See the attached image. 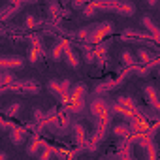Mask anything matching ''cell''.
<instances>
[{"mask_svg":"<svg viewBox=\"0 0 160 160\" xmlns=\"http://www.w3.org/2000/svg\"><path fill=\"white\" fill-rule=\"evenodd\" d=\"M141 23L145 25V28L149 30V34L152 36V40L156 42V43H160V27L149 17V15H143V19H141Z\"/></svg>","mask_w":160,"mask_h":160,"instance_id":"4fadbf2b","label":"cell"},{"mask_svg":"<svg viewBox=\"0 0 160 160\" xmlns=\"http://www.w3.org/2000/svg\"><path fill=\"white\" fill-rule=\"evenodd\" d=\"M113 113L115 115H121L124 121L130 122L132 119H136L138 115H141V106H138V102L130 94L117 96L113 100Z\"/></svg>","mask_w":160,"mask_h":160,"instance_id":"277c9868","label":"cell"},{"mask_svg":"<svg viewBox=\"0 0 160 160\" xmlns=\"http://www.w3.org/2000/svg\"><path fill=\"white\" fill-rule=\"evenodd\" d=\"M19 109H21V104H19V102H13V104H10V106L4 109V115H6V117H15V115L19 113Z\"/></svg>","mask_w":160,"mask_h":160,"instance_id":"d4e9b609","label":"cell"},{"mask_svg":"<svg viewBox=\"0 0 160 160\" xmlns=\"http://www.w3.org/2000/svg\"><path fill=\"white\" fill-rule=\"evenodd\" d=\"M87 85L85 83H75L72 87V92H70V98L68 102L64 104L66 111L72 113V115H79V113H83L85 111V106H87Z\"/></svg>","mask_w":160,"mask_h":160,"instance_id":"5b68a950","label":"cell"},{"mask_svg":"<svg viewBox=\"0 0 160 160\" xmlns=\"http://www.w3.org/2000/svg\"><path fill=\"white\" fill-rule=\"evenodd\" d=\"M143 94H145L147 104H149V106H152L156 111H160V92L156 91V87H152V85H145Z\"/></svg>","mask_w":160,"mask_h":160,"instance_id":"9c48e42d","label":"cell"},{"mask_svg":"<svg viewBox=\"0 0 160 160\" xmlns=\"http://www.w3.org/2000/svg\"><path fill=\"white\" fill-rule=\"evenodd\" d=\"M72 6L77 10V8H81V6H85V0H73V2H72Z\"/></svg>","mask_w":160,"mask_h":160,"instance_id":"83f0119b","label":"cell"},{"mask_svg":"<svg viewBox=\"0 0 160 160\" xmlns=\"http://www.w3.org/2000/svg\"><path fill=\"white\" fill-rule=\"evenodd\" d=\"M43 145H45V141H42V139H38V136H34L32 141H30V145L27 147V154H30V156L38 154V151L43 149Z\"/></svg>","mask_w":160,"mask_h":160,"instance_id":"44dd1931","label":"cell"},{"mask_svg":"<svg viewBox=\"0 0 160 160\" xmlns=\"http://www.w3.org/2000/svg\"><path fill=\"white\" fill-rule=\"evenodd\" d=\"M158 4H160V2H158Z\"/></svg>","mask_w":160,"mask_h":160,"instance_id":"f546056e","label":"cell"},{"mask_svg":"<svg viewBox=\"0 0 160 160\" xmlns=\"http://www.w3.org/2000/svg\"><path fill=\"white\" fill-rule=\"evenodd\" d=\"M25 66V58L15 55H6L0 58V70H21Z\"/></svg>","mask_w":160,"mask_h":160,"instance_id":"ba28073f","label":"cell"},{"mask_svg":"<svg viewBox=\"0 0 160 160\" xmlns=\"http://www.w3.org/2000/svg\"><path fill=\"white\" fill-rule=\"evenodd\" d=\"M108 47H109V42H100V43H96V47H94L96 62H98L100 68L106 66V60H108Z\"/></svg>","mask_w":160,"mask_h":160,"instance_id":"8fae6325","label":"cell"},{"mask_svg":"<svg viewBox=\"0 0 160 160\" xmlns=\"http://www.w3.org/2000/svg\"><path fill=\"white\" fill-rule=\"evenodd\" d=\"M115 32V25L111 21H102V23H96V25H89L81 30L75 32V38L81 40L85 43H100L104 42L108 36H111Z\"/></svg>","mask_w":160,"mask_h":160,"instance_id":"7a4b0ae2","label":"cell"},{"mask_svg":"<svg viewBox=\"0 0 160 160\" xmlns=\"http://www.w3.org/2000/svg\"><path fill=\"white\" fill-rule=\"evenodd\" d=\"M91 115H92V122H94V134H92V141L98 143L106 138L111 119H113V102H109L104 96H98L91 102Z\"/></svg>","mask_w":160,"mask_h":160,"instance_id":"6da1fadb","label":"cell"},{"mask_svg":"<svg viewBox=\"0 0 160 160\" xmlns=\"http://www.w3.org/2000/svg\"><path fill=\"white\" fill-rule=\"evenodd\" d=\"M122 36H132V38H145V40H152V36L149 32H143V30H138V28H126L122 32Z\"/></svg>","mask_w":160,"mask_h":160,"instance_id":"7402d4cb","label":"cell"},{"mask_svg":"<svg viewBox=\"0 0 160 160\" xmlns=\"http://www.w3.org/2000/svg\"><path fill=\"white\" fill-rule=\"evenodd\" d=\"M66 45H68V40H66V38H60L58 42H55V45H53V49H51V58H53V60H60V58H64Z\"/></svg>","mask_w":160,"mask_h":160,"instance_id":"9a60e30c","label":"cell"},{"mask_svg":"<svg viewBox=\"0 0 160 160\" xmlns=\"http://www.w3.org/2000/svg\"><path fill=\"white\" fill-rule=\"evenodd\" d=\"M113 134H115L117 138H128V136H132L130 122H128V121H124V122L115 124V126H113Z\"/></svg>","mask_w":160,"mask_h":160,"instance_id":"ac0fdd59","label":"cell"},{"mask_svg":"<svg viewBox=\"0 0 160 160\" xmlns=\"http://www.w3.org/2000/svg\"><path fill=\"white\" fill-rule=\"evenodd\" d=\"M64 60L68 62V66L70 68H77L79 66V55H77V51L72 47V43H70V40H68V45H66V51H64Z\"/></svg>","mask_w":160,"mask_h":160,"instance_id":"5bb4252c","label":"cell"},{"mask_svg":"<svg viewBox=\"0 0 160 160\" xmlns=\"http://www.w3.org/2000/svg\"><path fill=\"white\" fill-rule=\"evenodd\" d=\"M0 92L6 94V92H17V94H38L40 92V85L36 79H23V81H17L8 85V87H2Z\"/></svg>","mask_w":160,"mask_h":160,"instance_id":"8992f818","label":"cell"},{"mask_svg":"<svg viewBox=\"0 0 160 160\" xmlns=\"http://www.w3.org/2000/svg\"><path fill=\"white\" fill-rule=\"evenodd\" d=\"M47 91H49L57 100H60L62 104H66L68 98H70V92H72V83H70V79H62V81L51 79V81L47 83Z\"/></svg>","mask_w":160,"mask_h":160,"instance_id":"52a82bcc","label":"cell"},{"mask_svg":"<svg viewBox=\"0 0 160 160\" xmlns=\"http://www.w3.org/2000/svg\"><path fill=\"white\" fill-rule=\"evenodd\" d=\"M121 62H122L124 68H132V66H138V57H136V53L124 49V51L121 53Z\"/></svg>","mask_w":160,"mask_h":160,"instance_id":"e0dca14e","label":"cell"},{"mask_svg":"<svg viewBox=\"0 0 160 160\" xmlns=\"http://www.w3.org/2000/svg\"><path fill=\"white\" fill-rule=\"evenodd\" d=\"M15 81H17V79H15L13 70H2V72H0V85H2V87H8V85H12Z\"/></svg>","mask_w":160,"mask_h":160,"instance_id":"ffe728a7","label":"cell"},{"mask_svg":"<svg viewBox=\"0 0 160 160\" xmlns=\"http://www.w3.org/2000/svg\"><path fill=\"white\" fill-rule=\"evenodd\" d=\"M158 73H160V72H158Z\"/></svg>","mask_w":160,"mask_h":160,"instance_id":"4dcf8cb0","label":"cell"},{"mask_svg":"<svg viewBox=\"0 0 160 160\" xmlns=\"http://www.w3.org/2000/svg\"><path fill=\"white\" fill-rule=\"evenodd\" d=\"M147 2H149L151 6H154V4H158V2H160V0H147Z\"/></svg>","mask_w":160,"mask_h":160,"instance_id":"f1b7e54d","label":"cell"},{"mask_svg":"<svg viewBox=\"0 0 160 160\" xmlns=\"http://www.w3.org/2000/svg\"><path fill=\"white\" fill-rule=\"evenodd\" d=\"M40 25H43L42 19H36L34 15H27V19H25V27L27 28H38Z\"/></svg>","mask_w":160,"mask_h":160,"instance_id":"cb8c5ba5","label":"cell"},{"mask_svg":"<svg viewBox=\"0 0 160 160\" xmlns=\"http://www.w3.org/2000/svg\"><path fill=\"white\" fill-rule=\"evenodd\" d=\"M34 119H36V122H42V121L45 119L43 111H42V109H34Z\"/></svg>","mask_w":160,"mask_h":160,"instance_id":"4316f807","label":"cell"},{"mask_svg":"<svg viewBox=\"0 0 160 160\" xmlns=\"http://www.w3.org/2000/svg\"><path fill=\"white\" fill-rule=\"evenodd\" d=\"M72 130H73V138H75V145H79V147H83L85 143H87V139H89V134H87V128L81 124V122H75L73 126H72Z\"/></svg>","mask_w":160,"mask_h":160,"instance_id":"30bf717a","label":"cell"},{"mask_svg":"<svg viewBox=\"0 0 160 160\" xmlns=\"http://www.w3.org/2000/svg\"><path fill=\"white\" fill-rule=\"evenodd\" d=\"M27 136H28V132H27V128H21V126H12V130H10V141L17 147V145H21L25 139H27Z\"/></svg>","mask_w":160,"mask_h":160,"instance_id":"7c38bea8","label":"cell"},{"mask_svg":"<svg viewBox=\"0 0 160 160\" xmlns=\"http://www.w3.org/2000/svg\"><path fill=\"white\" fill-rule=\"evenodd\" d=\"M79 49L83 51V57H85V62H87V64H92V62H96V55H94V49L91 47V43H85V42H81Z\"/></svg>","mask_w":160,"mask_h":160,"instance_id":"d6986e66","label":"cell"},{"mask_svg":"<svg viewBox=\"0 0 160 160\" xmlns=\"http://www.w3.org/2000/svg\"><path fill=\"white\" fill-rule=\"evenodd\" d=\"M96 12H98V8L91 2V4H87V6H83V15L85 17H94L96 15Z\"/></svg>","mask_w":160,"mask_h":160,"instance_id":"484cf974","label":"cell"},{"mask_svg":"<svg viewBox=\"0 0 160 160\" xmlns=\"http://www.w3.org/2000/svg\"><path fill=\"white\" fill-rule=\"evenodd\" d=\"M158 55H160V53L151 51V49H147V47H139V49L136 51V57H138V60H139L141 64H149V62H151V60H154Z\"/></svg>","mask_w":160,"mask_h":160,"instance_id":"2e32d148","label":"cell"},{"mask_svg":"<svg viewBox=\"0 0 160 160\" xmlns=\"http://www.w3.org/2000/svg\"><path fill=\"white\" fill-rule=\"evenodd\" d=\"M98 8V12H108V13H117L122 17H130L136 13V4L130 0H91Z\"/></svg>","mask_w":160,"mask_h":160,"instance_id":"3957f363","label":"cell"},{"mask_svg":"<svg viewBox=\"0 0 160 160\" xmlns=\"http://www.w3.org/2000/svg\"><path fill=\"white\" fill-rule=\"evenodd\" d=\"M6 12L2 13V21H8L12 15H15V13H19V10H21V4H12V6H8V8H4Z\"/></svg>","mask_w":160,"mask_h":160,"instance_id":"603a6c76","label":"cell"}]
</instances>
